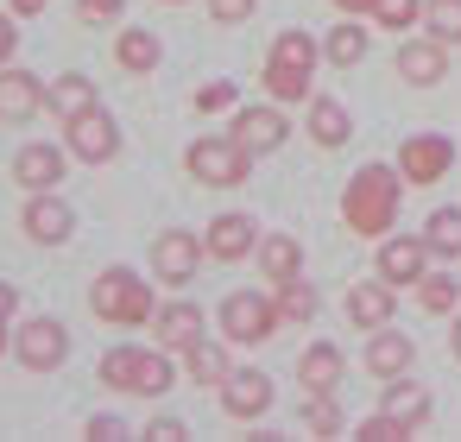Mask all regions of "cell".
Wrapping results in <instances>:
<instances>
[{
    "label": "cell",
    "instance_id": "cell-27",
    "mask_svg": "<svg viewBox=\"0 0 461 442\" xmlns=\"http://www.w3.org/2000/svg\"><path fill=\"white\" fill-rule=\"evenodd\" d=\"M158 58H165V45H158V32H146V26H127V32L114 39V64H121L127 77H152Z\"/></svg>",
    "mask_w": 461,
    "mask_h": 442
},
{
    "label": "cell",
    "instance_id": "cell-24",
    "mask_svg": "<svg viewBox=\"0 0 461 442\" xmlns=\"http://www.w3.org/2000/svg\"><path fill=\"white\" fill-rule=\"evenodd\" d=\"M341 379H348L341 347H335V341H310L303 360H297V385H303V392H335Z\"/></svg>",
    "mask_w": 461,
    "mask_h": 442
},
{
    "label": "cell",
    "instance_id": "cell-6",
    "mask_svg": "<svg viewBox=\"0 0 461 442\" xmlns=\"http://www.w3.org/2000/svg\"><path fill=\"white\" fill-rule=\"evenodd\" d=\"M278 329H285L278 297H266V291H228V297H221V341L259 347V341H272Z\"/></svg>",
    "mask_w": 461,
    "mask_h": 442
},
{
    "label": "cell",
    "instance_id": "cell-30",
    "mask_svg": "<svg viewBox=\"0 0 461 442\" xmlns=\"http://www.w3.org/2000/svg\"><path fill=\"white\" fill-rule=\"evenodd\" d=\"M411 291H417V303H423L429 316H455V310H461V278H455L448 266H442V272H423Z\"/></svg>",
    "mask_w": 461,
    "mask_h": 442
},
{
    "label": "cell",
    "instance_id": "cell-16",
    "mask_svg": "<svg viewBox=\"0 0 461 442\" xmlns=\"http://www.w3.org/2000/svg\"><path fill=\"white\" fill-rule=\"evenodd\" d=\"M64 165H70V146L32 140V146L14 152V184H20V190H58V184H64Z\"/></svg>",
    "mask_w": 461,
    "mask_h": 442
},
{
    "label": "cell",
    "instance_id": "cell-10",
    "mask_svg": "<svg viewBox=\"0 0 461 442\" xmlns=\"http://www.w3.org/2000/svg\"><path fill=\"white\" fill-rule=\"evenodd\" d=\"M448 165H455V140H448V133H411V140L398 146V171H404V184H411V190L442 184V177H448Z\"/></svg>",
    "mask_w": 461,
    "mask_h": 442
},
{
    "label": "cell",
    "instance_id": "cell-5",
    "mask_svg": "<svg viewBox=\"0 0 461 442\" xmlns=\"http://www.w3.org/2000/svg\"><path fill=\"white\" fill-rule=\"evenodd\" d=\"M184 171L203 184V190H240L253 177V152L234 140V133H203L184 146Z\"/></svg>",
    "mask_w": 461,
    "mask_h": 442
},
{
    "label": "cell",
    "instance_id": "cell-1",
    "mask_svg": "<svg viewBox=\"0 0 461 442\" xmlns=\"http://www.w3.org/2000/svg\"><path fill=\"white\" fill-rule=\"evenodd\" d=\"M398 203H404V171L398 165H360L341 190V228L360 240H385L398 228Z\"/></svg>",
    "mask_w": 461,
    "mask_h": 442
},
{
    "label": "cell",
    "instance_id": "cell-28",
    "mask_svg": "<svg viewBox=\"0 0 461 442\" xmlns=\"http://www.w3.org/2000/svg\"><path fill=\"white\" fill-rule=\"evenodd\" d=\"M228 373H234V366H228V347H221V341L196 335V341L184 347V379H190V385H215V392H221Z\"/></svg>",
    "mask_w": 461,
    "mask_h": 442
},
{
    "label": "cell",
    "instance_id": "cell-44",
    "mask_svg": "<svg viewBox=\"0 0 461 442\" xmlns=\"http://www.w3.org/2000/svg\"><path fill=\"white\" fill-rule=\"evenodd\" d=\"M14 310H20V291H14V284H0V322H14Z\"/></svg>",
    "mask_w": 461,
    "mask_h": 442
},
{
    "label": "cell",
    "instance_id": "cell-20",
    "mask_svg": "<svg viewBox=\"0 0 461 442\" xmlns=\"http://www.w3.org/2000/svg\"><path fill=\"white\" fill-rule=\"evenodd\" d=\"M196 335H203V303H196V297H171V303H158V316H152V341H158V347L184 354Z\"/></svg>",
    "mask_w": 461,
    "mask_h": 442
},
{
    "label": "cell",
    "instance_id": "cell-12",
    "mask_svg": "<svg viewBox=\"0 0 461 442\" xmlns=\"http://www.w3.org/2000/svg\"><path fill=\"white\" fill-rule=\"evenodd\" d=\"M392 70H398V83H411V89H436V83H448V45L429 39V32H417V39L398 45Z\"/></svg>",
    "mask_w": 461,
    "mask_h": 442
},
{
    "label": "cell",
    "instance_id": "cell-18",
    "mask_svg": "<svg viewBox=\"0 0 461 442\" xmlns=\"http://www.w3.org/2000/svg\"><path fill=\"white\" fill-rule=\"evenodd\" d=\"M392 310H398V284H385L379 272H373V278H360V284H348V322H354L360 335L385 329V322H392Z\"/></svg>",
    "mask_w": 461,
    "mask_h": 442
},
{
    "label": "cell",
    "instance_id": "cell-4",
    "mask_svg": "<svg viewBox=\"0 0 461 442\" xmlns=\"http://www.w3.org/2000/svg\"><path fill=\"white\" fill-rule=\"evenodd\" d=\"M89 316L95 322H114V329H146L158 316V291L133 272V266H108L95 284H89Z\"/></svg>",
    "mask_w": 461,
    "mask_h": 442
},
{
    "label": "cell",
    "instance_id": "cell-11",
    "mask_svg": "<svg viewBox=\"0 0 461 442\" xmlns=\"http://www.w3.org/2000/svg\"><path fill=\"white\" fill-rule=\"evenodd\" d=\"M20 228L32 247H64L77 234V209L58 196V190H26V209H20Z\"/></svg>",
    "mask_w": 461,
    "mask_h": 442
},
{
    "label": "cell",
    "instance_id": "cell-37",
    "mask_svg": "<svg viewBox=\"0 0 461 442\" xmlns=\"http://www.w3.org/2000/svg\"><path fill=\"white\" fill-rule=\"evenodd\" d=\"M228 108H240V89H234V83H209V89H196V114H228Z\"/></svg>",
    "mask_w": 461,
    "mask_h": 442
},
{
    "label": "cell",
    "instance_id": "cell-47",
    "mask_svg": "<svg viewBox=\"0 0 461 442\" xmlns=\"http://www.w3.org/2000/svg\"><path fill=\"white\" fill-rule=\"evenodd\" d=\"M14 347V322H0V354H7Z\"/></svg>",
    "mask_w": 461,
    "mask_h": 442
},
{
    "label": "cell",
    "instance_id": "cell-23",
    "mask_svg": "<svg viewBox=\"0 0 461 442\" xmlns=\"http://www.w3.org/2000/svg\"><path fill=\"white\" fill-rule=\"evenodd\" d=\"M379 410H392V417H398V423L417 436V429L436 417V398H429L423 385H411V373H398V379H385V392H379Z\"/></svg>",
    "mask_w": 461,
    "mask_h": 442
},
{
    "label": "cell",
    "instance_id": "cell-29",
    "mask_svg": "<svg viewBox=\"0 0 461 442\" xmlns=\"http://www.w3.org/2000/svg\"><path fill=\"white\" fill-rule=\"evenodd\" d=\"M366 45H373V39L360 32V20H354V14H341V26L322 39V58H329L335 70H354V64L366 58Z\"/></svg>",
    "mask_w": 461,
    "mask_h": 442
},
{
    "label": "cell",
    "instance_id": "cell-34",
    "mask_svg": "<svg viewBox=\"0 0 461 442\" xmlns=\"http://www.w3.org/2000/svg\"><path fill=\"white\" fill-rule=\"evenodd\" d=\"M303 429H310V436H341V429H348L335 392H310V404H303Z\"/></svg>",
    "mask_w": 461,
    "mask_h": 442
},
{
    "label": "cell",
    "instance_id": "cell-26",
    "mask_svg": "<svg viewBox=\"0 0 461 442\" xmlns=\"http://www.w3.org/2000/svg\"><path fill=\"white\" fill-rule=\"evenodd\" d=\"M253 259H259L266 284H285V278L303 272V240H297V234H266V240L253 247Z\"/></svg>",
    "mask_w": 461,
    "mask_h": 442
},
{
    "label": "cell",
    "instance_id": "cell-7",
    "mask_svg": "<svg viewBox=\"0 0 461 442\" xmlns=\"http://www.w3.org/2000/svg\"><path fill=\"white\" fill-rule=\"evenodd\" d=\"M14 360H20L26 373H58V366L70 360V329H64L58 316H26V322L14 329Z\"/></svg>",
    "mask_w": 461,
    "mask_h": 442
},
{
    "label": "cell",
    "instance_id": "cell-8",
    "mask_svg": "<svg viewBox=\"0 0 461 442\" xmlns=\"http://www.w3.org/2000/svg\"><path fill=\"white\" fill-rule=\"evenodd\" d=\"M64 146H70V158H83V165H114V158H121V121L95 102V108H83L77 121H64Z\"/></svg>",
    "mask_w": 461,
    "mask_h": 442
},
{
    "label": "cell",
    "instance_id": "cell-46",
    "mask_svg": "<svg viewBox=\"0 0 461 442\" xmlns=\"http://www.w3.org/2000/svg\"><path fill=\"white\" fill-rule=\"evenodd\" d=\"M448 354L461 360V316H455V329H448Z\"/></svg>",
    "mask_w": 461,
    "mask_h": 442
},
{
    "label": "cell",
    "instance_id": "cell-17",
    "mask_svg": "<svg viewBox=\"0 0 461 442\" xmlns=\"http://www.w3.org/2000/svg\"><path fill=\"white\" fill-rule=\"evenodd\" d=\"M203 240H209V259L240 266V259L259 247V221H253V215H240V209H228V215H215V221L203 228Z\"/></svg>",
    "mask_w": 461,
    "mask_h": 442
},
{
    "label": "cell",
    "instance_id": "cell-41",
    "mask_svg": "<svg viewBox=\"0 0 461 442\" xmlns=\"http://www.w3.org/2000/svg\"><path fill=\"white\" fill-rule=\"evenodd\" d=\"M89 436H95V442H121V436H133V429H127L114 410H102V417H89Z\"/></svg>",
    "mask_w": 461,
    "mask_h": 442
},
{
    "label": "cell",
    "instance_id": "cell-19",
    "mask_svg": "<svg viewBox=\"0 0 461 442\" xmlns=\"http://www.w3.org/2000/svg\"><path fill=\"white\" fill-rule=\"evenodd\" d=\"M39 108H45V77H32V70H20V64H7V70H0V121L20 127V121H32Z\"/></svg>",
    "mask_w": 461,
    "mask_h": 442
},
{
    "label": "cell",
    "instance_id": "cell-40",
    "mask_svg": "<svg viewBox=\"0 0 461 442\" xmlns=\"http://www.w3.org/2000/svg\"><path fill=\"white\" fill-rule=\"evenodd\" d=\"M14 20H20L14 7L0 14V70H7V64H14V51H20V26H14Z\"/></svg>",
    "mask_w": 461,
    "mask_h": 442
},
{
    "label": "cell",
    "instance_id": "cell-25",
    "mask_svg": "<svg viewBox=\"0 0 461 442\" xmlns=\"http://www.w3.org/2000/svg\"><path fill=\"white\" fill-rule=\"evenodd\" d=\"M83 108H95V83H89L83 70H64V77H51V83H45V114L77 121Z\"/></svg>",
    "mask_w": 461,
    "mask_h": 442
},
{
    "label": "cell",
    "instance_id": "cell-15",
    "mask_svg": "<svg viewBox=\"0 0 461 442\" xmlns=\"http://www.w3.org/2000/svg\"><path fill=\"white\" fill-rule=\"evenodd\" d=\"M429 259H436V253H429L423 234H385V240H379V278L398 284V291L417 284V278L429 272Z\"/></svg>",
    "mask_w": 461,
    "mask_h": 442
},
{
    "label": "cell",
    "instance_id": "cell-21",
    "mask_svg": "<svg viewBox=\"0 0 461 442\" xmlns=\"http://www.w3.org/2000/svg\"><path fill=\"white\" fill-rule=\"evenodd\" d=\"M411 360H417V341H411V335H398L392 322L366 335V354H360V366H366L373 379H398V373H411Z\"/></svg>",
    "mask_w": 461,
    "mask_h": 442
},
{
    "label": "cell",
    "instance_id": "cell-31",
    "mask_svg": "<svg viewBox=\"0 0 461 442\" xmlns=\"http://www.w3.org/2000/svg\"><path fill=\"white\" fill-rule=\"evenodd\" d=\"M423 240H429V253H436L442 266H455V259H461V209H436V215L423 221Z\"/></svg>",
    "mask_w": 461,
    "mask_h": 442
},
{
    "label": "cell",
    "instance_id": "cell-38",
    "mask_svg": "<svg viewBox=\"0 0 461 442\" xmlns=\"http://www.w3.org/2000/svg\"><path fill=\"white\" fill-rule=\"evenodd\" d=\"M259 14V0H209V20L215 26H247Z\"/></svg>",
    "mask_w": 461,
    "mask_h": 442
},
{
    "label": "cell",
    "instance_id": "cell-42",
    "mask_svg": "<svg viewBox=\"0 0 461 442\" xmlns=\"http://www.w3.org/2000/svg\"><path fill=\"white\" fill-rule=\"evenodd\" d=\"M146 436H152V442H184V423H177V417H152Z\"/></svg>",
    "mask_w": 461,
    "mask_h": 442
},
{
    "label": "cell",
    "instance_id": "cell-3",
    "mask_svg": "<svg viewBox=\"0 0 461 442\" xmlns=\"http://www.w3.org/2000/svg\"><path fill=\"white\" fill-rule=\"evenodd\" d=\"M316 64H322V45H316L303 26H285V32L272 39V51H266L259 83H266V95H272L278 108H291V102H310Z\"/></svg>",
    "mask_w": 461,
    "mask_h": 442
},
{
    "label": "cell",
    "instance_id": "cell-48",
    "mask_svg": "<svg viewBox=\"0 0 461 442\" xmlns=\"http://www.w3.org/2000/svg\"><path fill=\"white\" fill-rule=\"evenodd\" d=\"M165 7H184V0H165Z\"/></svg>",
    "mask_w": 461,
    "mask_h": 442
},
{
    "label": "cell",
    "instance_id": "cell-33",
    "mask_svg": "<svg viewBox=\"0 0 461 442\" xmlns=\"http://www.w3.org/2000/svg\"><path fill=\"white\" fill-rule=\"evenodd\" d=\"M423 32L455 51L461 45V0H423Z\"/></svg>",
    "mask_w": 461,
    "mask_h": 442
},
{
    "label": "cell",
    "instance_id": "cell-45",
    "mask_svg": "<svg viewBox=\"0 0 461 442\" xmlns=\"http://www.w3.org/2000/svg\"><path fill=\"white\" fill-rule=\"evenodd\" d=\"M335 14H373V0H329Z\"/></svg>",
    "mask_w": 461,
    "mask_h": 442
},
{
    "label": "cell",
    "instance_id": "cell-14",
    "mask_svg": "<svg viewBox=\"0 0 461 442\" xmlns=\"http://www.w3.org/2000/svg\"><path fill=\"white\" fill-rule=\"evenodd\" d=\"M272 373H259V366H234L228 379H221V410L234 417V423H253V417H266L272 410Z\"/></svg>",
    "mask_w": 461,
    "mask_h": 442
},
{
    "label": "cell",
    "instance_id": "cell-9",
    "mask_svg": "<svg viewBox=\"0 0 461 442\" xmlns=\"http://www.w3.org/2000/svg\"><path fill=\"white\" fill-rule=\"evenodd\" d=\"M209 259V240L190 228H165L152 240V278L158 284H196V266Z\"/></svg>",
    "mask_w": 461,
    "mask_h": 442
},
{
    "label": "cell",
    "instance_id": "cell-22",
    "mask_svg": "<svg viewBox=\"0 0 461 442\" xmlns=\"http://www.w3.org/2000/svg\"><path fill=\"white\" fill-rule=\"evenodd\" d=\"M303 133H310L322 152H335V146L354 140V121H348V108H341L335 95H310V102H303Z\"/></svg>",
    "mask_w": 461,
    "mask_h": 442
},
{
    "label": "cell",
    "instance_id": "cell-39",
    "mask_svg": "<svg viewBox=\"0 0 461 442\" xmlns=\"http://www.w3.org/2000/svg\"><path fill=\"white\" fill-rule=\"evenodd\" d=\"M127 14V0H77V20L83 26H108V20H121Z\"/></svg>",
    "mask_w": 461,
    "mask_h": 442
},
{
    "label": "cell",
    "instance_id": "cell-36",
    "mask_svg": "<svg viewBox=\"0 0 461 442\" xmlns=\"http://www.w3.org/2000/svg\"><path fill=\"white\" fill-rule=\"evenodd\" d=\"M354 436H360V442H398V436H411V429H404L392 410H373V417L354 423Z\"/></svg>",
    "mask_w": 461,
    "mask_h": 442
},
{
    "label": "cell",
    "instance_id": "cell-2",
    "mask_svg": "<svg viewBox=\"0 0 461 442\" xmlns=\"http://www.w3.org/2000/svg\"><path fill=\"white\" fill-rule=\"evenodd\" d=\"M95 373H102V385L121 392V398H165V392L177 385V360H171V347H140V341L108 347Z\"/></svg>",
    "mask_w": 461,
    "mask_h": 442
},
{
    "label": "cell",
    "instance_id": "cell-35",
    "mask_svg": "<svg viewBox=\"0 0 461 442\" xmlns=\"http://www.w3.org/2000/svg\"><path fill=\"white\" fill-rule=\"evenodd\" d=\"M373 20L385 32H411V26H423V0H373Z\"/></svg>",
    "mask_w": 461,
    "mask_h": 442
},
{
    "label": "cell",
    "instance_id": "cell-32",
    "mask_svg": "<svg viewBox=\"0 0 461 442\" xmlns=\"http://www.w3.org/2000/svg\"><path fill=\"white\" fill-rule=\"evenodd\" d=\"M272 297H278L285 322H316V310H322V297H316V284H303V272L285 278V284H272Z\"/></svg>",
    "mask_w": 461,
    "mask_h": 442
},
{
    "label": "cell",
    "instance_id": "cell-13",
    "mask_svg": "<svg viewBox=\"0 0 461 442\" xmlns=\"http://www.w3.org/2000/svg\"><path fill=\"white\" fill-rule=\"evenodd\" d=\"M228 133H234L253 158H266V152H278V146L291 140V121H285V108H278V102H259V108H234Z\"/></svg>",
    "mask_w": 461,
    "mask_h": 442
},
{
    "label": "cell",
    "instance_id": "cell-43",
    "mask_svg": "<svg viewBox=\"0 0 461 442\" xmlns=\"http://www.w3.org/2000/svg\"><path fill=\"white\" fill-rule=\"evenodd\" d=\"M7 7H14V14H20V20H39V14H45V7H51V0H7Z\"/></svg>",
    "mask_w": 461,
    "mask_h": 442
}]
</instances>
